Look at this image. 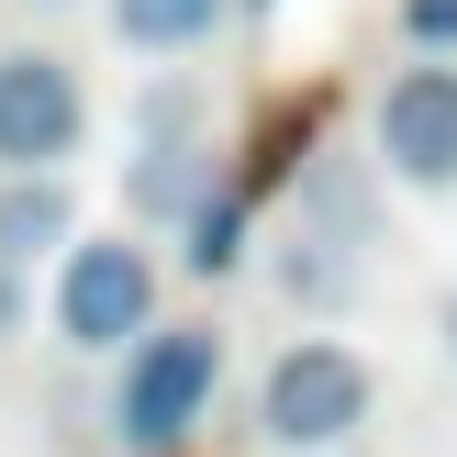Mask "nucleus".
Instances as JSON below:
<instances>
[{"label":"nucleus","instance_id":"7","mask_svg":"<svg viewBox=\"0 0 457 457\" xmlns=\"http://www.w3.org/2000/svg\"><path fill=\"white\" fill-rule=\"evenodd\" d=\"M79 245V190L67 179H0V268H34Z\"/></svg>","mask_w":457,"mask_h":457},{"label":"nucleus","instance_id":"9","mask_svg":"<svg viewBox=\"0 0 457 457\" xmlns=\"http://www.w3.org/2000/svg\"><path fill=\"white\" fill-rule=\"evenodd\" d=\"M223 12H235V0H112V45H134V56H190V45L223 34Z\"/></svg>","mask_w":457,"mask_h":457},{"label":"nucleus","instance_id":"8","mask_svg":"<svg viewBox=\"0 0 457 457\" xmlns=\"http://www.w3.org/2000/svg\"><path fill=\"white\" fill-rule=\"evenodd\" d=\"M201 190H212V145H134V168H123L134 223H190Z\"/></svg>","mask_w":457,"mask_h":457},{"label":"nucleus","instance_id":"14","mask_svg":"<svg viewBox=\"0 0 457 457\" xmlns=\"http://www.w3.org/2000/svg\"><path fill=\"white\" fill-rule=\"evenodd\" d=\"M22 312H34V302H22V268H0V346L22 335Z\"/></svg>","mask_w":457,"mask_h":457},{"label":"nucleus","instance_id":"3","mask_svg":"<svg viewBox=\"0 0 457 457\" xmlns=\"http://www.w3.org/2000/svg\"><path fill=\"white\" fill-rule=\"evenodd\" d=\"M156 335V257L145 235H79L56 257V346L67 357H123Z\"/></svg>","mask_w":457,"mask_h":457},{"label":"nucleus","instance_id":"12","mask_svg":"<svg viewBox=\"0 0 457 457\" xmlns=\"http://www.w3.org/2000/svg\"><path fill=\"white\" fill-rule=\"evenodd\" d=\"M201 123H212V101H201L190 79H156L145 101H134V145H201Z\"/></svg>","mask_w":457,"mask_h":457},{"label":"nucleus","instance_id":"16","mask_svg":"<svg viewBox=\"0 0 457 457\" xmlns=\"http://www.w3.org/2000/svg\"><path fill=\"white\" fill-rule=\"evenodd\" d=\"M257 12H268V0H257Z\"/></svg>","mask_w":457,"mask_h":457},{"label":"nucleus","instance_id":"13","mask_svg":"<svg viewBox=\"0 0 457 457\" xmlns=\"http://www.w3.org/2000/svg\"><path fill=\"white\" fill-rule=\"evenodd\" d=\"M402 34L413 56H457V0H402Z\"/></svg>","mask_w":457,"mask_h":457},{"label":"nucleus","instance_id":"15","mask_svg":"<svg viewBox=\"0 0 457 457\" xmlns=\"http://www.w3.org/2000/svg\"><path fill=\"white\" fill-rule=\"evenodd\" d=\"M436 335H446V369H457V290H446V312H436Z\"/></svg>","mask_w":457,"mask_h":457},{"label":"nucleus","instance_id":"6","mask_svg":"<svg viewBox=\"0 0 457 457\" xmlns=\"http://www.w3.org/2000/svg\"><path fill=\"white\" fill-rule=\"evenodd\" d=\"M290 235L312 245H379V190H369V156H302V190H290Z\"/></svg>","mask_w":457,"mask_h":457},{"label":"nucleus","instance_id":"11","mask_svg":"<svg viewBox=\"0 0 457 457\" xmlns=\"http://www.w3.org/2000/svg\"><path fill=\"white\" fill-rule=\"evenodd\" d=\"M279 302H302V312H346L357 302V257L346 245H312V235H279Z\"/></svg>","mask_w":457,"mask_h":457},{"label":"nucleus","instance_id":"1","mask_svg":"<svg viewBox=\"0 0 457 457\" xmlns=\"http://www.w3.org/2000/svg\"><path fill=\"white\" fill-rule=\"evenodd\" d=\"M212 391H223V335L212 324H156L145 346H123V369H112V446L179 457L212 424Z\"/></svg>","mask_w":457,"mask_h":457},{"label":"nucleus","instance_id":"4","mask_svg":"<svg viewBox=\"0 0 457 457\" xmlns=\"http://www.w3.org/2000/svg\"><path fill=\"white\" fill-rule=\"evenodd\" d=\"M369 168L402 190H457V56L391 67V89L369 112Z\"/></svg>","mask_w":457,"mask_h":457},{"label":"nucleus","instance_id":"2","mask_svg":"<svg viewBox=\"0 0 457 457\" xmlns=\"http://www.w3.org/2000/svg\"><path fill=\"white\" fill-rule=\"evenodd\" d=\"M369 402H379V369L357 346H335V335H290V346L257 369V436L279 446V457H335V446H357Z\"/></svg>","mask_w":457,"mask_h":457},{"label":"nucleus","instance_id":"5","mask_svg":"<svg viewBox=\"0 0 457 457\" xmlns=\"http://www.w3.org/2000/svg\"><path fill=\"white\" fill-rule=\"evenodd\" d=\"M89 134V89L67 56H0V179H67V156H79Z\"/></svg>","mask_w":457,"mask_h":457},{"label":"nucleus","instance_id":"10","mask_svg":"<svg viewBox=\"0 0 457 457\" xmlns=\"http://www.w3.org/2000/svg\"><path fill=\"white\" fill-rule=\"evenodd\" d=\"M179 268H190V279H235L245 268V190H201L190 201V223H179Z\"/></svg>","mask_w":457,"mask_h":457}]
</instances>
